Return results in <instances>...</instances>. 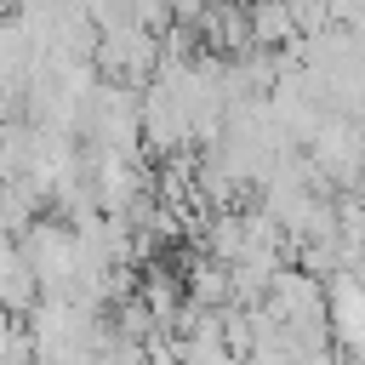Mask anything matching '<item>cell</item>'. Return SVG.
Returning a JSON list of instances; mask_svg holds the SVG:
<instances>
[{"label":"cell","instance_id":"cell-1","mask_svg":"<svg viewBox=\"0 0 365 365\" xmlns=\"http://www.w3.org/2000/svg\"><path fill=\"white\" fill-rule=\"evenodd\" d=\"M34 302H40V279H34L29 257H23V245L0 240V308L6 314H29Z\"/></svg>","mask_w":365,"mask_h":365},{"label":"cell","instance_id":"cell-2","mask_svg":"<svg viewBox=\"0 0 365 365\" xmlns=\"http://www.w3.org/2000/svg\"><path fill=\"white\" fill-rule=\"evenodd\" d=\"M205 6H211V0H171V17H182V23H200V17H205Z\"/></svg>","mask_w":365,"mask_h":365}]
</instances>
